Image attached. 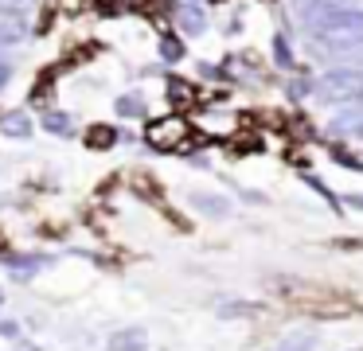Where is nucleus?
<instances>
[{
    "label": "nucleus",
    "mask_w": 363,
    "mask_h": 351,
    "mask_svg": "<svg viewBox=\"0 0 363 351\" xmlns=\"http://www.w3.org/2000/svg\"><path fill=\"white\" fill-rule=\"evenodd\" d=\"M313 335H289V340H281V347L277 351H313Z\"/></svg>",
    "instance_id": "10"
},
{
    "label": "nucleus",
    "mask_w": 363,
    "mask_h": 351,
    "mask_svg": "<svg viewBox=\"0 0 363 351\" xmlns=\"http://www.w3.org/2000/svg\"><path fill=\"white\" fill-rule=\"evenodd\" d=\"M320 101H352L355 94H363V67H336L316 82Z\"/></svg>",
    "instance_id": "1"
},
{
    "label": "nucleus",
    "mask_w": 363,
    "mask_h": 351,
    "mask_svg": "<svg viewBox=\"0 0 363 351\" xmlns=\"http://www.w3.org/2000/svg\"><path fill=\"white\" fill-rule=\"evenodd\" d=\"M35 0H0V8H9V12H20V8H32Z\"/></svg>",
    "instance_id": "13"
},
{
    "label": "nucleus",
    "mask_w": 363,
    "mask_h": 351,
    "mask_svg": "<svg viewBox=\"0 0 363 351\" xmlns=\"http://www.w3.org/2000/svg\"><path fill=\"white\" fill-rule=\"evenodd\" d=\"M160 51H164V59H180V43H172V39H164Z\"/></svg>",
    "instance_id": "14"
},
{
    "label": "nucleus",
    "mask_w": 363,
    "mask_h": 351,
    "mask_svg": "<svg viewBox=\"0 0 363 351\" xmlns=\"http://www.w3.org/2000/svg\"><path fill=\"white\" fill-rule=\"evenodd\" d=\"M43 125H48V129H55V133H67V117L63 113H48V121H43Z\"/></svg>",
    "instance_id": "12"
},
{
    "label": "nucleus",
    "mask_w": 363,
    "mask_h": 351,
    "mask_svg": "<svg viewBox=\"0 0 363 351\" xmlns=\"http://www.w3.org/2000/svg\"><path fill=\"white\" fill-rule=\"evenodd\" d=\"M9 78H12V67H9V59H0V90L9 86Z\"/></svg>",
    "instance_id": "15"
},
{
    "label": "nucleus",
    "mask_w": 363,
    "mask_h": 351,
    "mask_svg": "<svg viewBox=\"0 0 363 351\" xmlns=\"http://www.w3.org/2000/svg\"><path fill=\"white\" fill-rule=\"evenodd\" d=\"M4 133H12V137H28L32 125H28L24 113H9V117H4Z\"/></svg>",
    "instance_id": "8"
},
{
    "label": "nucleus",
    "mask_w": 363,
    "mask_h": 351,
    "mask_svg": "<svg viewBox=\"0 0 363 351\" xmlns=\"http://www.w3.org/2000/svg\"><path fill=\"white\" fill-rule=\"evenodd\" d=\"M86 140H90L94 148L113 145V140H118V129H106V125H102V129H90V133H86Z\"/></svg>",
    "instance_id": "9"
},
{
    "label": "nucleus",
    "mask_w": 363,
    "mask_h": 351,
    "mask_svg": "<svg viewBox=\"0 0 363 351\" xmlns=\"http://www.w3.org/2000/svg\"><path fill=\"white\" fill-rule=\"evenodd\" d=\"M0 304H4V293H0Z\"/></svg>",
    "instance_id": "18"
},
{
    "label": "nucleus",
    "mask_w": 363,
    "mask_h": 351,
    "mask_svg": "<svg viewBox=\"0 0 363 351\" xmlns=\"http://www.w3.org/2000/svg\"><path fill=\"white\" fill-rule=\"evenodd\" d=\"M145 343H149L145 328H125V332H113V340L106 351H145Z\"/></svg>",
    "instance_id": "5"
},
{
    "label": "nucleus",
    "mask_w": 363,
    "mask_h": 351,
    "mask_svg": "<svg viewBox=\"0 0 363 351\" xmlns=\"http://www.w3.org/2000/svg\"><path fill=\"white\" fill-rule=\"evenodd\" d=\"M352 133H355V137H359V140H363V125H352Z\"/></svg>",
    "instance_id": "17"
},
{
    "label": "nucleus",
    "mask_w": 363,
    "mask_h": 351,
    "mask_svg": "<svg viewBox=\"0 0 363 351\" xmlns=\"http://www.w3.org/2000/svg\"><path fill=\"white\" fill-rule=\"evenodd\" d=\"M313 43L320 47V51H336V55H352V51H363V23H355V28L313 31Z\"/></svg>",
    "instance_id": "3"
},
{
    "label": "nucleus",
    "mask_w": 363,
    "mask_h": 351,
    "mask_svg": "<svg viewBox=\"0 0 363 351\" xmlns=\"http://www.w3.org/2000/svg\"><path fill=\"white\" fill-rule=\"evenodd\" d=\"M246 312H254V304H223L219 316H246Z\"/></svg>",
    "instance_id": "11"
},
{
    "label": "nucleus",
    "mask_w": 363,
    "mask_h": 351,
    "mask_svg": "<svg viewBox=\"0 0 363 351\" xmlns=\"http://www.w3.org/2000/svg\"><path fill=\"white\" fill-rule=\"evenodd\" d=\"M145 140H149L157 152H176V148L188 145V121L184 117H164V121H152L145 129Z\"/></svg>",
    "instance_id": "2"
},
{
    "label": "nucleus",
    "mask_w": 363,
    "mask_h": 351,
    "mask_svg": "<svg viewBox=\"0 0 363 351\" xmlns=\"http://www.w3.org/2000/svg\"><path fill=\"white\" fill-rule=\"evenodd\" d=\"M9 265H12V273H16V277H32V273L43 265V257L40 254H32V257H9Z\"/></svg>",
    "instance_id": "7"
},
{
    "label": "nucleus",
    "mask_w": 363,
    "mask_h": 351,
    "mask_svg": "<svg viewBox=\"0 0 363 351\" xmlns=\"http://www.w3.org/2000/svg\"><path fill=\"white\" fill-rule=\"evenodd\" d=\"M28 39V20L20 12H9L0 8V47H16Z\"/></svg>",
    "instance_id": "4"
},
{
    "label": "nucleus",
    "mask_w": 363,
    "mask_h": 351,
    "mask_svg": "<svg viewBox=\"0 0 363 351\" xmlns=\"http://www.w3.org/2000/svg\"><path fill=\"white\" fill-rule=\"evenodd\" d=\"M277 62H281V67H289V51H285V39H277Z\"/></svg>",
    "instance_id": "16"
},
{
    "label": "nucleus",
    "mask_w": 363,
    "mask_h": 351,
    "mask_svg": "<svg viewBox=\"0 0 363 351\" xmlns=\"http://www.w3.org/2000/svg\"><path fill=\"white\" fill-rule=\"evenodd\" d=\"M191 203H196V207L203 211V215H215V218H223V215L230 211V203H227V199H219V195H203V191L191 195Z\"/></svg>",
    "instance_id": "6"
}]
</instances>
